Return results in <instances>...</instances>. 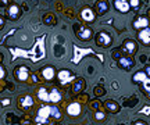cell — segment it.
Instances as JSON below:
<instances>
[{
	"label": "cell",
	"instance_id": "cell-23",
	"mask_svg": "<svg viewBox=\"0 0 150 125\" xmlns=\"http://www.w3.org/2000/svg\"><path fill=\"white\" fill-rule=\"evenodd\" d=\"M129 4H131L132 8H136V7L140 4V0H129Z\"/></svg>",
	"mask_w": 150,
	"mask_h": 125
},
{
	"label": "cell",
	"instance_id": "cell-11",
	"mask_svg": "<svg viewBox=\"0 0 150 125\" xmlns=\"http://www.w3.org/2000/svg\"><path fill=\"white\" fill-rule=\"evenodd\" d=\"M67 113L71 115V117H76V115L81 114V104L79 103H71L68 107H67Z\"/></svg>",
	"mask_w": 150,
	"mask_h": 125
},
{
	"label": "cell",
	"instance_id": "cell-17",
	"mask_svg": "<svg viewBox=\"0 0 150 125\" xmlns=\"http://www.w3.org/2000/svg\"><path fill=\"white\" fill-rule=\"evenodd\" d=\"M33 104V99L31 96H22L20 99V106H21L22 109H28V107H31Z\"/></svg>",
	"mask_w": 150,
	"mask_h": 125
},
{
	"label": "cell",
	"instance_id": "cell-18",
	"mask_svg": "<svg viewBox=\"0 0 150 125\" xmlns=\"http://www.w3.org/2000/svg\"><path fill=\"white\" fill-rule=\"evenodd\" d=\"M38 96L42 102H50V93L46 90V88H40L39 92H38Z\"/></svg>",
	"mask_w": 150,
	"mask_h": 125
},
{
	"label": "cell",
	"instance_id": "cell-25",
	"mask_svg": "<svg viewBox=\"0 0 150 125\" xmlns=\"http://www.w3.org/2000/svg\"><path fill=\"white\" fill-rule=\"evenodd\" d=\"M103 93H104V89H102V88H96V89H95V95H96V96H100Z\"/></svg>",
	"mask_w": 150,
	"mask_h": 125
},
{
	"label": "cell",
	"instance_id": "cell-8",
	"mask_svg": "<svg viewBox=\"0 0 150 125\" xmlns=\"http://www.w3.org/2000/svg\"><path fill=\"white\" fill-rule=\"evenodd\" d=\"M118 65L124 70H131L134 67V60L131 57H120L118 59Z\"/></svg>",
	"mask_w": 150,
	"mask_h": 125
},
{
	"label": "cell",
	"instance_id": "cell-5",
	"mask_svg": "<svg viewBox=\"0 0 150 125\" xmlns=\"http://www.w3.org/2000/svg\"><path fill=\"white\" fill-rule=\"evenodd\" d=\"M114 6L120 13H128L129 8H131V4H129L128 0H114Z\"/></svg>",
	"mask_w": 150,
	"mask_h": 125
},
{
	"label": "cell",
	"instance_id": "cell-14",
	"mask_svg": "<svg viewBox=\"0 0 150 125\" xmlns=\"http://www.w3.org/2000/svg\"><path fill=\"white\" fill-rule=\"evenodd\" d=\"M147 25H149V20H147L146 17H139V18H136L134 22V28H136V29L147 28Z\"/></svg>",
	"mask_w": 150,
	"mask_h": 125
},
{
	"label": "cell",
	"instance_id": "cell-19",
	"mask_svg": "<svg viewBox=\"0 0 150 125\" xmlns=\"http://www.w3.org/2000/svg\"><path fill=\"white\" fill-rule=\"evenodd\" d=\"M83 85H85V81L83 79H76L72 85V92L74 93H79L82 89H83Z\"/></svg>",
	"mask_w": 150,
	"mask_h": 125
},
{
	"label": "cell",
	"instance_id": "cell-24",
	"mask_svg": "<svg viewBox=\"0 0 150 125\" xmlns=\"http://www.w3.org/2000/svg\"><path fill=\"white\" fill-rule=\"evenodd\" d=\"M95 118H96L97 121H102V120H104V113H100V111H97L96 114H95Z\"/></svg>",
	"mask_w": 150,
	"mask_h": 125
},
{
	"label": "cell",
	"instance_id": "cell-20",
	"mask_svg": "<svg viewBox=\"0 0 150 125\" xmlns=\"http://www.w3.org/2000/svg\"><path fill=\"white\" fill-rule=\"evenodd\" d=\"M147 78V72L146 71H138L134 75V81L135 82H143Z\"/></svg>",
	"mask_w": 150,
	"mask_h": 125
},
{
	"label": "cell",
	"instance_id": "cell-3",
	"mask_svg": "<svg viewBox=\"0 0 150 125\" xmlns=\"http://www.w3.org/2000/svg\"><path fill=\"white\" fill-rule=\"evenodd\" d=\"M57 76H59V81L61 85H67L70 81L75 79V75H72V72L70 70H61L57 74Z\"/></svg>",
	"mask_w": 150,
	"mask_h": 125
},
{
	"label": "cell",
	"instance_id": "cell-27",
	"mask_svg": "<svg viewBox=\"0 0 150 125\" xmlns=\"http://www.w3.org/2000/svg\"><path fill=\"white\" fill-rule=\"evenodd\" d=\"M146 72H147V74H149V76H150V67H147V68H146Z\"/></svg>",
	"mask_w": 150,
	"mask_h": 125
},
{
	"label": "cell",
	"instance_id": "cell-21",
	"mask_svg": "<svg viewBox=\"0 0 150 125\" xmlns=\"http://www.w3.org/2000/svg\"><path fill=\"white\" fill-rule=\"evenodd\" d=\"M61 100V93L57 90V89H53L52 92H50V102H53V103H57Z\"/></svg>",
	"mask_w": 150,
	"mask_h": 125
},
{
	"label": "cell",
	"instance_id": "cell-13",
	"mask_svg": "<svg viewBox=\"0 0 150 125\" xmlns=\"http://www.w3.org/2000/svg\"><path fill=\"white\" fill-rule=\"evenodd\" d=\"M138 36H139V39L145 44H150V29L149 28H143V29H140Z\"/></svg>",
	"mask_w": 150,
	"mask_h": 125
},
{
	"label": "cell",
	"instance_id": "cell-22",
	"mask_svg": "<svg viewBox=\"0 0 150 125\" xmlns=\"http://www.w3.org/2000/svg\"><path fill=\"white\" fill-rule=\"evenodd\" d=\"M142 83H143V89H145V92H147L149 93V96H150V78L149 76H147Z\"/></svg>",
	"mask_w": 150,
	"mask_h": 125
},
{
	"label": "cell",
	"instance_id": "cell-9",
	"mask_svg": "<svg viewBox=\"0 0 150 125\" xmlns=\"http://www.w3.org/2000/svg\"><path fill=\"white\" fill-rule=\"evenodd\" d=\"M81 17H82V20L86 22H92L95 20V13L92 11V8L89 7H83V10L81 11Z\"/></svg>",
	"mask_w": 150,
	"mask_h": 125
},
{
	"label": "cell",
	"instance_id": "cell-1",
	"mask_svg": "<svg viewBox=\"0 0 150 125\" xmlns=\"http://www.w3.org/2000/svg\"><path fill=\"white\" fill-rule=\"evenodd\" d=\"M49 117H53V107H50V106L40 107L38 111V117L35 118V122L36 124H47Z\"/></svg>",
	"mask_w": 150,
	"mask_h": 125
},
{
	"label": "cell",
	"instance_id": "cell-10",
	"mask_svg": "<svg viewBox=\"0 0 150 125\" xmlns=\"http://www.w3.org/2000/svg\"><path fill=\"white\" fill-rule=\"evenodd\" d=\"M135 50H136V44H135L134 40H125V43L122 46V52L127 53V54H134Z\"/></svg>",
	"mask_w": 150,
	"mask_h": 125
},
{
	"label": "cell",
	"instance_id": "cell-12",
	"mask_svg": "<svg viewBox=\"0 0 150 125\" xmlns=\"http://www.w3.org/2000/svg\"><path fill=\"white\" fill-rule=\"evenodd\" d=\"M76 35L82 40H88L92 36V29L91 28H79V31H76Z\"/></svg>",
	"mask_w": 150,
	"mask_h": 125
},
{
	"label": "cell",
	"instance_id": "cell-15",
	"mask_svg": "<svg viewBox=\"0 0 150 125\" xmlns=\"http://www.w3.org/2000/svg\"><path fill=\"white\" fill-rule=\"evenodd\" d=\"M54 75H56V71H54L53 67H45V68L42 70V76L46 79V81L53 79Z\"/></svg>",
	"mask_w": 150,
	"mask_h": 125
},
{
	"label": "cell",
	"instance_id": "cell-7",
	"mask_svg": "<svg viewBox=\"0 0 150 125\" xmlns=\"http://www.w3.org/2000/svg\"><path fill=\"white\" fill-rule=\"evenodd\" d=\"M7 14H8V18H10L11 21H16L18 17L21 16V10H20V7L16 4H13L8 7V10H7Z\"/></svg>",
	"mask_w": 150,
	"mask_h": 125
},
{
	"label": "cell",
	"instance_id": "cell-26",
	"mask_svg": "<svg viewBox=\"0 0 150 125\" xmlns=\"http://www.w3.org/2000/svg\"><path fill=\"white\" fill-rule=\"evenodd\" d=\"M6 76V72H4V67H3V65H1V67H0V78H1V79H3V78H4Z\"/></svg>",
	"mask_w": 150,
	"mask_h": 125
},
{
	"label": "cell",
	"instance_id": "cell-2",
	"mask_svg": "<svg viewBox=\"0 0 150 125\" xmlns=\"http://www.w3.org/2000/svg\"><path fill=\"white\" fill-rule=\"evenodd\" d=\"M96 43L102 47H108L111 44V36L107 32H99L96 35Z\"/></svg>",
	"mask_w": 150,
	"mask_h": 125
},
{
	"label": "cell",
	"instance_id": "cell-6",
	"mask_svg": "<svg viewBox=\"0 0 150 125\" xmlns=\"http://www.w3.org/2000/svg\"><path fill=\"white\" fill-rule=\"evenodd\" d=\"M95 8H96L97 16H103L108 11V3L106 0H99L96 4H95Z\"/></svg>",
	"mask_w": 150,
	"mask_h": 125
},
{
	"label": "cell",
	"instance_id": "cell-16",
	"mask_svg": "<svg viewBox=\"0 0 150 125\" xmlns=\"http://www.w3.org/2000/svg\"><path fill=\"white\" fill-rule=\"evenodd\" d=\"M106 110L110 111V113H118V111H120V106H118V103L114 102V100H107V102H106Z\"/></svg>",
	"mask_w": 150,
	"mask_h": 125
},
{
	"label": "cell",
	"instance_id": "cell-4",
	"mask_svg": "<svg viewBox=\"0 0 150 125\" xmlns=\"http://www.w3.org/2000/svg\"><path fill=\"white\" fill-rule=\"evenodd\" d=\"M16 79L17 81H27L28 79V75H29V71H28L27 67H24V65H21V67H18V68H16Z\"/></svg>",
	"mask_w": 150,
	"mask_h": 125
}]
</instances>
